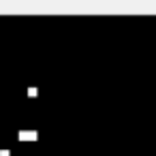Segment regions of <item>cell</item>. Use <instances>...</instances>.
<instances>
[{"instance_id": "obj_1", "label": "cell", "mask_w": 156, "mask_h": 156, "mask_svg": "<svg viewBox=\"0 0 156 156\" xmlns=\"http://www.w3.org/2000/svg\"><path fill=\"white\" fill-rule=\"evenodd\" d=\"M20 139H22V141H26V139H37V133H28V130H24V133L20 135Z\"/></svg>"}]
</instances>
